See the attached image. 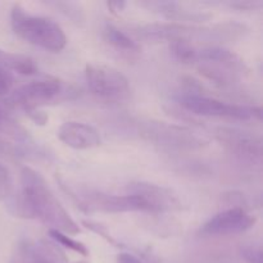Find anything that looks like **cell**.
I'll use <instances>...</instances> for the list:
<instances>
[{
  "label": "cell",
  "instance_id": "20",
  "mask_svg": "<svg viewBox=\"0 0 263 263\" xmlns=\"http://www.w3.org/2000/svg\"><path fill=\"white\" fill-rule=\"evenodd\" d=\"M27 115L30 116L31 118H32L33 121H35L36 123H39V125H44V123L48 121V117H46L44 113L39 112L37 109H33V110H27Z\"/></svg>",
  "mask_w": 263,
  "mask_h": 263
},
{
  "label": "cell",
  "instance_id": "22",
  "mask_svg": "<svg viewBox=\"0 0 263 263\" xmlns=\"http://www.w3.org/2000/svg\"><path fill=\"white\" fill-rule=\"evenodd\" d=\"M108 8L110 9L112 13H118V12H122L126 7V3L125 2H109L107 3Z\"/></svg>",
  "mask_w": 263,
  "mask_h": 263
},
{
  "label": "cell",
  "instance_id": "17",
  "mask_svg": "<svg viewBox=\"0 0 263 263\" xmlns=\"http://www.w3.org/2000/svg\"><path fill=\"white\" fill-rule=\"evenodd\" d=\"M241 256L248 263H263L261 247L246 246L244 248H241Z\"/></svg>",
  "mask_w": 263,
  "mask_h": 263
},
{
  "label": "cell",
  "instance_id": "5",
  "mask_svg": "<svg viewBox=\"0 0 263 263\" xmlns=\"http://www.w3.org/2000/svg\"><path fill=\"white\" fill-rule=\"evenodd\" d=\"M72 197L77 199L80 207L85 211H99L108 213H123V212H151L146 203L141 198L134 194L112 195L104 194L100 192L85 190V192L74 194Z\"/></svg>",
  "mask_w": 263,
  "mask_h": 263
},
{
  "label": "cell",
  "instance_id": "6",
  "mask_svg": "<svg viewBox=\"0 0 263 263\" xmlns=\"http://www.w3.org/2000/svg\"><path fill=\"white\" fill-rule=\"evenodd\" d=\"M256 218L243 208H230L213 216L200 228L202 236H225L240 234L253 228Z\"/></svg>",
  "mask_w": 263,
  "mask_h": 263
},
{
  "label": "cell",
  "instance_id": "24",
  "mask_svg": "<svg viewBox=\"0 0 263 263\" xmlns=\"http://www.w3.org/2000/svg\"><path fill=\"white\" fill-rule=\"evenodd\" d=\"M74 263H89V262H86V261H79V262H74Z\"/></svg>",
  "mask_w": 263,
  "mask_h": 263
},
{
  "label": "cell",
  "instance_id": "12",
  "mask_svg": "<svg viewBox=\"0 0 263 263\" xmlns=\"http://www.w3.org/2000/svg\"><path fill=\"white\" fill-rule=\"evenodd\" d=\"M0 66L4 67L5 69H12L17 73L26 74V76L37 73V66L33 59H31L30 57L21 55V54L0 51Z\"/></svg>",
  "mask_w": 263,
  "mask_h": 263
},
{
  "label": "cell",
  "instance_id": "3",
  "mask_svg": "<svg viewBox=\"0 0 263 263\" xmlns=\"http://www.w3.org/2000/svg\"><path fill=\"white\" fill-rule=\"evenodd\" d=\"M177 102L189 112L204 117L229 118V120L239 121L251 120L254 117L261 118V108L229 104L222 100L198 94H182L177 98Z\"/></svg>",
  "mask_w": 263,
  "mask_h": 263
},
{
  "label": "cell",
  "instance_id": "1",
  "mask_svg": "<svg viewBox=\"0 0 263 263\" xmlns=\"http://www.w3.org/2000/svg\"><path fill=\"white\" fill-rule=\"evenodd\" d=\"M21 184L22 192L13 199V212L15 215L39 218L53 226V230L67 235H76L81 231L39 172L30 167H23L21 171Z\"/></svg>",
  "mask_w": 263,
  "mask_h": 263
},
{
  "label": "cell",
  "instance_id": "2",
  "mask_svg": "<svg viewBox=\"0 0 263 263\" xmlns=\"http://www.w3.org/2000/svg\"><path fill=\"white\" fill-rule=\"evenodd\" d=\"M10 25L18 37L44 50L59 53L67 44L66 33L55 21L41 15L28 14L20 4L12 8Z\"/></svg>",
  "mask_w": 263,
  "mask_h": 263
},
{
  "label": "cell",
  "instance_id": "8",
  "mask_svg": "<svg viewBox=\"0 0 263 263\" xmlns=\"http://www.w3.org/2000/svg\"><path fill=\"white\" fill-rule=\"evenodd\" d=\"M127 194L138 195L146 203L151 212H166L177 211L181 208L179 198L171 192L159 185L149 182H134L127 186Z\"/></svg>",
  "mask_w": 263,
  "mask_h": 263
},
{
  "label": "cell",
  "instance_id": "18",
  "mask_svg": "<svg viewBox=\"0 0 263 263\" xmlns=\"http://www.w3.org/2000/svg\"><path fill=\"white\" fill-rule=\"evenodd\" d=\"M13 76L8 69L0 66V95H7L13 87Z\"/></svg>",
  "mask_w": 263,
  "mask_h": 263
},
{
  "label": "cell",
  "instance_id": "16",
  "mask_svg": "<svg viewBox=\"0 0 263 263\" xmlns=\"http://www.w3.org/2000/svg\"><path fill=\"white\" fill-rule=\"evenodd\" d=\"M13 195V179L9 170L0 163V202H7Z\"/></svg>",
  "mask_w": 263,
  "mask_h": 263
},
{
  "label": "cell",
  "instance_id": "10",
  "mask_svg": "<svg viewBox=\"0 0 263 263\" xmlns=\"http://www.w3.org/2000/svg\"><path fill=\"white\" fill-rule=\"evenodd\" d=\"M22 259L23 263H67L62 252L50 243L39 246L25 244L22 247Z\"/></svg>",
  "mask_w": 263,
  "mask_h": 263
},
{
  "label": "cell",
  "instance_id": "23",
  "mask_svg": "<svg viewBox=\"0 0 263 263\" xmlns=\"http://www.w3.org/2000/svg\"><path fill=\"white\" fill-rule=\"evenodd\" d=\"M7 125H8V121L5 120L4 115H3V112L0 110V130H4V128L7 127Z\"/></svg>",
  "mask_w": 263,
  "mask_h": 263
},
{
  "label": "cell",
  "instance_id": "15",
  "mask_svg": "<svg viewBox=\"0 0 263 263\" xmlns=\"http://www.w3.org/2000/svg\"><path fill=\"white\" fill-rule=\"evenodd\" d=\"M49 234H50V236L57 241V243L61 244L64 248L69 249V251L72 252H76V253L81 254V256L84 257L89 256V249H87V247L85 246V244H82L81 241L74 240V239H72L71 236H68L67 234L53 230V229L49 231Z\"/></svg>",
  "mask_w": 263,
  "mask_h": 263
},
{
  "label": "cell",
  "instance_id": "4",
  "mask_svg": "<svg viewBox=\"0 0 263 263\" xmlns=\"http://www.w3.org/2000/svg\"><path fill=\"white\" fill-rule=\"evenodd\" d=\"M85 79L90 91L100 99L123 100L130 97V81L113 67L87 64Z\"/></svg>",
  "mask_w": 263,
  "mask_h": 263
},
{
  "label": "cell",
  "instance_id": "19",
  "mask_svg": "<svg viewBox=\"0 0 263 263\" xmlns=\"http://www.w3.org/2000/svg\"><path fill=\"white\" fill-rule=\"evenodd\" d=\"M82 223H84V225L86 226L87 229H90V230H91V231H94L95 234H98V235L103 236V238H104L107 241H109V243H112V244H116L115 239H113L112 236H110L109 234H108V231L105 230V229L103 228L102 225H98V223L91 222V221H82Z\"/></svg>",
  "mask_w": 263,
  "mask_h": 263
},
{
  "label": "cell",
  "instance_id": "21",
  "mask_svg": "<svg viewBox=\"0 0 263 263\" xmlns=\"http://www.w3.org/2000/svg\"><path fill=\"white\" fill-rule=\"evenodd\" d=\"M117 263H143L130 253H121L117 256Z\"/></svg>",
  "mask_w": 263,
  "mask_h": 263
},
{
  "label": "cell",
  "instance_id": "11",
  "mask_svg": "<svg viewBox=\"0 0 263 263\" xmlns=\"http://www.w3.org/2000/svg\"><path fill=\"white\" fill-rule=\"evenodd\" d=\"M103 36H104L105 41L109 45H112L113 48L117 49V50L125 51V53H138L140 50V48H139L138 43L135 40H133L123 31H121L120 28L110 25V23H107L104 26V28H103Z\"/></svg>",
  "mask_w": 263,
  "mask_h": 263
},
{
  "label": "cell",
  "instance_id": "7",
  "mask_svg": "<svg viewBox=\"0 0 263 263\" xmlns=\"http://www.w3.org/2000/svg\"><path fill=\"white\" fill-rule=\"evenodd\" d=\"M61 92V82L57 80H40L18 87L12 94V102L27 112L53 102Z\"/></svg>",
  "mask_w": 263,
  "mask_h": 263
},
{
  "label": "cell",
  "instance_id": "9",
  "mask_svg": "<svg viewBox=\"0 0 263 263\" xmlns=\"http://www.w3.org/2000/svg\"><path fill=\"white\" fill-rule=\"evenodd\" d=\"M58 139L76 151H87L100 145L99 133L92 126L77 121L64 122L58 130Z\"/></svg>",
  "mask_w": 263,
  "mask_h": 263
},
{
  "label": "cell",
  "instance_id": "14",
  "mask_svg": "<svg viewBox=\"0 0 263 263\" xmlns=\"http://www.w3.org/2000/svg\"><path fill=\"white\" fill-rule=\"evenodd\" d=\"M170 50H171L172 55L182 63H193V62L197 61L198 50H195L189 39L180 37L171 40Z\"/></svg>",
  "mask_w": 263,
  "mask_h": 263
},
{
  "label": "cell",
  "instance_id": "13",
  "mask_svg": "<svg viewBox=\"0 0 263 263\" xmlns=\"http://www.w3.org/2000/svg\"><path fill=\"white\" fill-rule=\"evenodd\" d=\"M223 140L233 146L234 149L239 152V153H249L261 156V143L256 141L253 136L246 135V133L236 134L235 131H229V133H222Z\"/></svg>",
  "mask_w": 263,
  "mask_h": 263
}]
</instances>
